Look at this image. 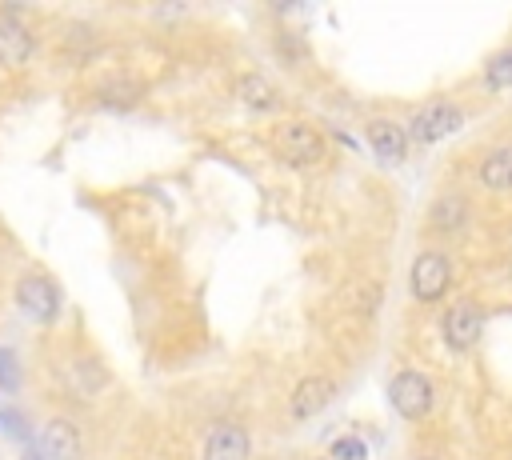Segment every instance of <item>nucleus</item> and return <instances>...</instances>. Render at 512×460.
I'll return each mask as SVG.
<instances>
[{
    "instance_id": "nucleus-1",
    "label": "nucleus",
    "mask_w": 512,
    "mask_h": 460,
    "mask_svg": "<svg viewBox=\"0 0 512 460\" xmlns=\"http://www.w3.org/2000/svg\"><path fill=\"white\" fill-rule=\"evenodd\" d=\"M268 144L288 168H316L328 156L324 132L312 120H300V116H280L268 132Z\"/></svg>"
},
{
    "instance_id": "nucleus-2",
    "label": "nucleus",
    "mask_w": 512,
    "mask_h": 460,
    "mask_svg": "<svg viewBox=\"0 0 512 460\" xmlns=\"http://www.w3.org/2000/svg\"><path fill=\"white\" fill-rule=\"evenodd\" d=\"M452 280H456V268H452L448 248L440 244H424L408 264V292L416 304H428V308L444 304L452 292Z\"/></svg>"
},
{
    "instance_id": "nucleus-3",
    "label": "nucleus",
    "mask_w": 512,
    "mask_h": 460,
    "mask_svg": "<svg viewBox=\"0 0 512 460\" xmlns=\"http://www.w3.org/2000/svg\"><path fill=\"white\" fill-rule=\"evenodd\" d=\"M464 120H468V108H464L460 100H452V96H432V100H424V104H416V108L408 112L404 128H408V140H412V144L432 148V144L456 136V132L464 128Z\"/></svg>"
},
{
    "instance_id": "nucleus-4",
    "label": "nucleus",
    "mask_w": 512,
    "mask_h": 460,
    "mask_svg": "<svg viewBox=\"0 0 512 460\" xmlns=\"http://www.w3.org/2000/svg\"><path fill=\"white\" fill-rule=\"evenodd\" d=\"M388 404L408 424L428 420L432 408H436V384H432V376L420 372V368H396L388 376Z\"/></svg>"
},
{
    "instance_id": "nucleus-5",
    "label": "nucleus",
    "mask_w": 512,
    "mask_h": 460,
    "mask_svg": "<svg viewBox=\"0 0 512 460\" xmlns=\"http://www.w3.org/2000/svg\"><path fill=\"white\" fill-rule=\"evenodd\" d=\"M12 300H16V308L24 312V320H32V324H40V328L56 324V316H60V308H64V292H60V284H56L48 272H24V276H16Z\"/></svg>"
},
{
    "instance_id": "nucleus-6",
    "label": "nucleus",
    "mask_w": 512,
    "mask_h": 460,
    "mask_svg": "<svg viewBox=\"0 0 512 460\" xmlns=\"http://www.w3.org/2000/svg\"><path fill=\"white\" fill-rule=\"evenodd\" d=\"M480 336H484V308L472 296H460L440 312V340L452 356H468L480 344Z\"/></svg>"
},
{
    "instance_id": "nucleus-7",
    "label": "nucleus",
    "mask_w": 512,
    "mask_h": 460,
    "mask_svg": "<svg viewBox=\"0 0 512 460\" xmlns=\"http://www.w3.org/2000/svg\"><path fill=\"white\" fill-rule=\"evenodd\" d=\"M364 144L372 148V156L388 168H400L412 152V140H408V128L396 120V116H368L364 120Z\"/></svg>"
},
{
    "instance_id": "nucleus-8",
    "label": "nucleus",
    "mask_w": 512,
    "mask_h": 460,
    "mask_svg": "<svg viewBox=\"0 0 512 460\" xmlns=\"http://www.w3.org/2000/svg\"><path fill=\"white\" fill-rule=\"evenodd\" d=\"M56 376H60V384H64L72 396H80V400H92V396H100V392L112 388L108 368H104L92 352H68V356L60 360Z\"/></svg>"
},
{
    "instance_id": "nucleus-9",
    "label": "nucleus",
    "mask_w": 512,
    "mask_h": 460,
    "mask_svg": "<svg viewBox=\"0 0 512 460\" xmlns=\"http://www.w3.org/2000/svg\"><path fill=\"white\" fill-rule=\"evenodd\" d=\"M336 388H340V380H336L332 372H308V376H300V380L292 384V392H288V416H292L296 424L320 416V412L332 404Z\"/></svg>"
},
{
    "instance_id": "nucleus-10",
    "label": "nucleus",
    "mask_w": 512,
    "mask_h": 460,
    "mask_svg": "<svg viewBox=\"0 0 512 460\" xmlns=\"http://www.w3.org/2000/svg\"><path fill=\"white\" fill-rule=\"evenodd\" d=\"M144 96H148V84L140 76H132V72H108V76H100L92 84V100L100 108H108V112H128Z\"/></svg>"
},
{
    "instance_id": "nucleus-11",
    "label": "nucleus",
    "mask_w": 512,
    "mask_h": 460,
    "mask_svg": "<svg viewBox=\"0 0 512 460\" xmlns=\"http://www.w3.org/2000/svg\"><path fill=\"white\" fill-rule=\"evenodd\" d=\"M424 220H428V232H436V236H460L468 228V220H472V204H468V196L460 188H444L428 204Z\"/></svg>"
},
{
    "instance_id": "nucleus-12",
    "label": "nucleus",
    "mask_w": 512,
    "mask_h": 460,
    "mask_svg": "<svg viewBox=\"0 0 512 460\" xmlns=\"http://www.w3.org/2000/svg\"><path fill=\"white\" fill-rule=\"evenodd\" d=\"M236 100H240L252 116H276V120H280V112H284V92H280V84H276L272 76H264V72H244V76L236 80Z\"/></svg>"
},
{
    "instance_id": "nucleus-13",
    "label": "nucleus",
    "mask_w": 512,
    "mask_h": 460,
    "mask_svg": "<svg viewBox=\"0 0 512 460\" xmlns=\"http://www.w3.org/2000/svg\"><path fill=\"white\" fill-rule=\"evenodd\" d=\"M252 456V436L244 424H216L208 428V436L200 440V460H248Z\"/></svg>"
},
{
    "instance_id": "nucleus-14",
    "label": "nucleus",
    "mask_w": 512,
    "mask_h": 460,
    "mask_svg": "<svg viewBox=\"0 0 512 460\" xmlns=\"http://www.w3.org/2000/svg\"><path fill=\"white\" fill-rule=\"evenodd\" d=\"M36 56V32L20 20V16H4L0 12V68L16 72Z\"/></svg>"
},
{
    "instance_id": "nucleus-15",
    "label": "nucleus",
    "mask_w": 512,
    "mask_h": 460,
    "mask_svg": "<svg viewBox=\"0 0 512 460\" xmlns=\"http://www.w3.org/2000/svg\"><path fill=\"white\" fill-rule=\"evenodd\" d=\"M40 452H44V460H80L84 456V436L68 416H52L40 428Z\"/></svg>"
},
{
    "instance_id": "nucleus-16",
    "label": "nucleus",
    "mask_w": 512,
    "mask_h": 460,
    "mask_svg": "<svg viewBox=\"0 0 512 460\" xmlns=\"http://www.w3.org/2000/svg\"><path fill=\"white\" fill-rule=\"evenodd\" d=\"M476 180L484 192H512V140L508 144H496L480 156L476 164Z\"/></svg>"
},
{
    "instance_id": "nucleus-17",
    "label": "nucleus",
    "mask_w": 512,
    "mask_h": 460,
    "mask_svg": "<svg viewBox=\"0 0 512 460\" xmlns=\"http://www.w3.org/2000/svg\"><path fill=\"white\" fill-rule=\"evenodd\" d=\"M60 48H64V60L68 64H84L88 56H96L100 48V32L92 24H68L60 32Z\"/></svg>"
},
{
    "instance_id": "nucleus-18",
    "label": "nucleus",
    "mask_w": 512,
    "mask_h": 460,
    "mask_svg": "<svg viewBox=\"0 0 512 460\" xmlns=\"http://www.w3.org/2000/svg\"><path fill=\"white\" fill-rule=\"evenodd\" d=\"M480 84H484V92H492V96L512 88V44H504L500 52L488 56V64H484V72H480Z\"/></svg>"
},
{
    "instance_id": "nucleus-19",
    "label": "nucleus",
    "mask_w": 512,
    "mask_h": 460,
    "mask_svg": "<svg viewBox=\"0 0 512 460\" xmlns=\"http://www.w3.org/2000/svg\"><path fill=\"white\" fill-rule=\"evenodd\" d=\"M0 388L4 392L20 388V364H16V352H8V348H0Z\"/></svg>"
},
{
    "instance_id": "nucleus-20",
    "label": "nucleus",
    "mask_w": 512,
    "mask_h": 460,
    "mask_svg": "<svg viewBox=\"0 0 512 460\" xmlns=\"http://www.w3.org/2000/svg\"><path fill=\"white\" fill-rule=\"evenodd\" d=\"M364 456H368V448L356 436H344V440L332 444V460H364Z\"/></svg>"
},
{
    "instance_id": "nucleus-21",
    "label": "nucleus",
    "mask_w": 512,
    "mask_h": 460,
    "mask_svg": "<svg viewBox=\"0 0 512 460\" xmlns=\"http://www.w3.org/2000/svg\"><path fill=\"white\" fill-rule=\"evenodd\" d=\"M4 424H8V412H4V408H0V428H4Z\"/></svg>"
},
{
    "instance_id": "nucleus-22",
    "label": "nucleus",
    "mask_w": 512,
    "mask_h": 460,
    "mask_svg": "<svg viewBox=\"0 0 512 460\" xmlns=\"http://www.w3.org/2000/svg\"><path fill=\"white\" fill-rule=\"evenodd\" d=\"M416 460H432V456H416Z\"/></svg>"
}]
</instances>
